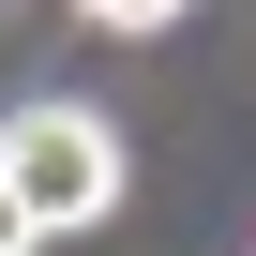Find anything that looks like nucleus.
Wrapping results in <instances>:
<instances>
[{
  "label": "nucleus",
  "mask_w": 256,
  "mask_h": 256,
  "mask_svg": "<svg viewBox=\"0 0 256 256\" xmlns=\"http://www.w3.org/2000/svg\"><path fill=\"white\" fill-rule=\"evenodd\" d=\"M0 196L30 211V241L106 226V211H120V136H106V106H16V136H0Z\"/></svg>",
  "instance_id": "nucleus-1"
},
{
  "label": "nucleus",
  "mask_w": 256,
  "mask_h": 256,
  "mask_svg": "<svg viewBox=\"0 0 256 256\" xmlns=\"http://www.w3.org/2000/svg\"><path fill=\"white\" fill-rule=\"evenodd\" d=\"M76 16H90V30H166L181 0H76Z\"/></svg>",
  "instance_id": "nucleus-2"
},
{
  "label": "nucleus",
  "mask_w": 256,
  "mask_h": 256,
  "mask_svg": "<svg viewBox=\"0 0 256 256\" xmlns=\"http://www.w3.org/2000/svg\"><path fill=\"white\" fill-rule=\"evenodd\" d=\"M0 256H30V211H16V196H0Z\"/></svg>",
  "instance_id": "nucleus-3"
}]
</instances>
